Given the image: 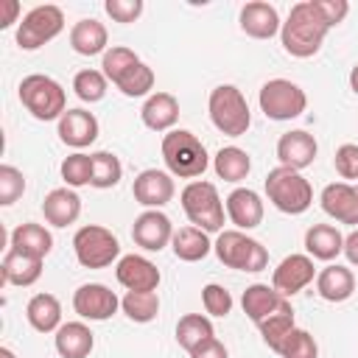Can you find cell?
Listing matches in <instances>:
<instances>
[{"label": "cell", "mask_w": 358, "mask_h": 358, "mask_svg": "<svg viewBox=\"0 0 358 358\" xmlns=\"http://www.w3.org/2000/svg\"><path fill=\"white\" fill-rule=\"evenodd\" d=\"M319 154V143L310 131L305 129H294V131H285L280 140H277V159L280 165L285 168H294V171H305L308 165H313Z\"/></svg>", "instance_id": "9a60e30c"}, {"label": "cell", "mask_w": 358, "mask_h": 358, "mask_svg": "<svg viewBox=\"0 0 358 358\" xmlns=\"http://www.w3.org/2000/svg\"><path fill=\"white\" fill-rule=\"evenodd\" d=\"M294 327H296V322H294V308H291L288 299H285L271 316H266V319L257 324L263 341H266L268 350H274V352H280V347H282L285 338L294 333Z\"/></svg>", "instance_id": "d6a6232c"}, {"label": "cell", "mask_w": 358, "mask_h": 358, "mask_svg": "<svg viewBox=\"0 0 358 358\" xmlns=\"http://www.w3.org/2000/svg\"><path fill=\"white\" fill-rule=\"evenodd\" d=\"M62 31H64V11L59 6H53V3H45V6L31 8L20 20V25H17V45L22 50H36L45 42L56 39Z\"/></svg>", "instance_id": "30bf717a"}, {"label": "cell", "mask_w": 358, "mask_h": 358, "mask_svg": "<svg viewBox=\"0 0 358 358\" xmlns=\"http://www.w3.org/2000/svg\"><path fill=\"white\" fill-rule=\"evenodd\" d=\"M305 252L313 260H336L338 255H344V235L333 227V224H313L305 232Z\"/></svg>", "instance_id": "4316f807"}, {"label": "cell", "mask_w": 358, "mask_h": 358, "mask_svg": "<svg viewBox=\"0 0 358 358\" xmlns=\"http://www.w3.org/2000/svg\"><path fill=\"white\" fill-rule=\"evenodd\" d=\"M70 48L78 53V56H103L109 50V34H106V25L87 17V20H78L73 28H70Z\"/></svg>", "instance_id": "d4e9b609"}, {"label": "cell", "mask_w": 358, "mask_h": 358, "mask_svg": "<svg viewBox=\"0 0 358 358\" xmlns=\"http://www.w3.org/2000/svg\"><path fill=\"white\" fill-rule=\"evenodd\" d=\"M213 252L215 257L227 266V268H235V271H249V274H257L268 266V252L260 241L249 238L246 232L241 229H221L215 243H213Z\"/></svg>", "instance_id": "52a82bcc"}, {"label": "cell", "mask_w": 358, "mask_h": 358, "mask_svg": "<svg viewBox=\"0 0 358 358\" xmlns=\"http://www.w3.org/2000/svg\"><path fill=\"white\" fill-rule=\"evenodd\" d=\"M0 358H17V355H14V350H8V347H0Z\"/></svg>", "instance_id": "816d5d0a"}, {"label": "cell", "mask_w": 358, "mask_h": 358, "mask_svg": "<svg viewBox=\"0 0 358 358\" xmlns=\"http://www.w3.org/2000/svg\"><path fill=\"white\" fill-rule=\"evenodd\" d=\"M171 249H173V255L179 260L196 263V260H204L213 252V243H210V235L204 229H199V227H179L173 232Z\"/></svg>", "instance_id": "4dcf8cb0"}, {"label": "cell", "mask_w": 358, "mask_h": 358, "mask_svg": "<svg viewBox=\"0 0 358 358\" xmlns=\"http://www.w3.org/2000/svg\"><path fill=\"white\" fill-rule=\"evenodd\" d=\"M73 252L84 268H106L120 260V241L101 224H84L73 235Z\"/></svg>", "instance_id": "ba28073f"}, {"label": "cell", "mask_w": 358, "mask_h": 358, "mask_svg": "<svg viewBox=\"0 0 358 358\" xmlns=\"http://www.w3.org/2000/svg\"><path fill=\"white\" fill-rule=\"evenodd\" d=\"M350 90H352V92L358 95V64H355V67L350 70Z\"/></svg>", "instance_id": "f907efd6"}, {"label": "cell", "mask_w": 358, "mask_h": 358, "mask_svg": "<svg viewBox=\"0 0 358 358\" xmlns=\"http://www.w3.org/2000/svg\"><path fill=\"white\" fill-rule=\"evenodd\" d=\"M355 190H358V185H355Z\"/></svg>", "instance_id": "f5cc1de1"}, {"label": "cell", "mask_w": 358, "mask_h": 358, "mask_svg": "<svg viewBox=\"0 0 358 358\" xmlns=\"http://www.w3.org/2000/svg\"><path fill=\"white\" fill-rule=\"evenodd\" d=\"M224 207H227V218L235 224V229H241V232H249V229H255V227H260L263 224V199H260V193L257 190H252V187H235L229 196H227V201H224Z\"/></svg>", "instance_id": "2e32d148"}, {"label": "cell", "mask_w": 358, "mask_h": 358, "mask_svg": "<svg viewBox=\"0 0 358 358\" xmlns=\"http://www.w3.org/2000/svg\"><path fill=\"white\" fill-rule=\"evenodd\" d=\"M106 87H109V78H106L101 70H92V67L78 70L76 78H73V90H76V95H78L84 103H98V101H103Z\"/></svg>", "instance_id": "74e56055"}, {"label": "cell", "mask_w": 358, "mask_h": 358, "mask_svg": "<svg viewBox=\"0 0 358 358\" xmlns=\"http://www.w3.org/2000/svg\"><path fill=\"white\" fill-rule=\"evenodd\" d=\"M115 277L126 291H157L162 274L143 255H123L115 266Z\"/></svg>", "instance_id": "e0dca14e"}, {"label": "cell", "mask_w": 358, "mask_h": 358, "mask_svg": "<svg viewBox=\"0 0 358 358\" xmlns=\"http://www.w3.org/2000/svg\"><path fill=\"white\" fill-rule=\"evenodd\" d=\"M201 305H204V310L210 313V316H229V310H232V294L224 288V285H218V282H207L204 288H201Z\"/></svg>", "instance_id": "7bdbcfd3"}, {"label": "cell", "mask_w": 358, "mask_h": 358, "mask_svg": "<svg viewBox=\"0 0 358 358\" xmlns=\"http://www.w3.org/2000/svg\"><path fill=\"white\" fill-rule=\"evenodd\" d=\"M241 31L252 39H271L280 34L282 22H280V14L271 3H263V0H252L241 8Z\"/></svg>", "instance_id": "ffe728a7"}, {"label": "cell", "mask_w": 358, "mask_h": 358, "mask_svg": "<svg viewBox=\"0 0 358 358\" xmlns=\"http://www.w3.org/2000/svg\"><path fill=\"white\" fill-rule=\"evenodd\" d=\"M319 201H322V210L333 221L358 227V190H355V185H350V182H330L322 190Z\"/></svg>", "instance_id": "d6986e66"}, {"label": "cell", "mask_w": 358, "mask_h": 358, "mask_svg": "<svg viewBox=\"0 0 358 358\" xmlns=\"http://www.w3.org/2000/svg\"><path fill=\"white\" fill-rule=\"evenodd\" d=\"M319 3V8H322V14H324V20L336 28L338 22H344V17L350 14V3L347 0H316Z\"/></svg>", "instance_id": "bcb514c9"}, {"label": "cell", "mask_w": 358, "mask_h": 358, "mask_svg": "<svg viewBox=\"0 0 358 358\" xmlns=\"http://www.w3.org/2000/svg\"><path fill=\"white\" fill-rule=\"evenodd\" d=\"M173 224L162 210H143L131 224V241L145 252H162L173 241Z\"/></svg>", "instance_id": "4fadbf2b"}, {"label": "cell", "mask_w": 358, "mask_h": 358, "mask_svg": "<svg viewBox=\"0 0 358 358\" xmlns=\"http://www.w3.org/2000/svg\"><path fill=\"white\" fill-rule=\"evenodd\" d=\"M190 358H229V352H227V347L218 338H210L207 344H201L199 350H193Z\"/></svg>", "instance_id": "7dc6e473"}, {"label": "cell", "mask_w": 358, "mask_h": 358, "mask_svg": "<svg viewBox=\"0 0 358 358\" xmlns=\"http://www.w3.org/2000/svg\"><path fill=\"white\" fill-rule=\"evenodd\" d=\"M162 162L168 168L171 176L179 179H196L207 171L210 157L204 143L187 131V129H173L168 134H162Z\"/></svg>", "instance_id": "7a4b0ae2"}, {"label": "cell", "mask_w": 358, "mask_h": 358, "mask_svg": "<svg viewBox=\"0 0 358 358\" xmlns=\"http://www.w3.org/2000/svg\"><path fill=\"white\" fill-rule=\"evenodd\" d=\"M213 168H215V176H218V179L238 185V182H243V179L249 176V171H252V157H249L243 148H238V145H224V148L215 151Z\"/></svg>", "instance_id": "1f68e13d"}, {"label": "cell", "mask_w": 358, "mask_h": 358, "mask_svg": "<svg viewBox=\"0 0 358 358\" xmlns=\"http://www.w3.org/2000/svg\"><path fill=\"white\" fill-rule=\"evenodd\" d=\"M316 277V266L310 255H288L280 260V266L271 274V285L288 299L294 294H299L302 288H308Z\"/></svg>", "instance_id": "5bb4252c"}, {"label": "cell", "mask_w": 358, "mask_h": 358, "mask_svg": "<svg viewBox=\"0 0 358 358\" xmlns=\"http://www.w3.org/2000/svg\"><path fill=\"white\" fill-rule=\"evenodd\" d=\"M123 179V165L112 151H95L92 154V187L109 190Z\"/></svg>", "instance_id": "8d00e7d4"}, {"label": "cell", "mask_w": 358, "mask_h": 358, "mask_svg": "<svg viewBox=\"0 0 358 358\" xmlns=\"http://www.w3.org/2000/svg\"><path fill=\"white\" fill-rule=\"evenodd\" d=\"M176 193V185H173V176L168 171H159V168H145L134 176V185H131V196L137 204H143L145 210H162Z\"/></svg>", "instance_id": "7c38bea8"}, {"label": "cell", "mask_w": 358, "mask_h": 358, "mask_svg": "<svg viewBox=\"0 0 358 358\" xmlns=\"http://www.w3.org/2000/svg\"><path fill=\"white\" fill-rule=\"evenodd\" d=\"M316 294L324 302H347L355 294V274L341 263H330L316 274Z\"/></svg>", "instance_id": "cb8c5ba5"}, {"label": "cell", "mask_w": 358, "mask_h": 358, "mask_svg": "<svg viewBox=\"0 0 358 358\" xmlns=\"http://www.w3.org/2000/svg\"><path fill=\"white\" fill-rule=\"evenodd\" d=\"M333 25L324 20L322 8L316 0H302V3H294L291 11H288V20L282 22L280 28V42H282V50L294 59H310L319 53L327 31Z\"/></svg>", "instance_id": "6da1fadb"}, {"label": "cell", "mask_w": 358, "mask_h": 358, "mask_svg": "<svg viewBox=\"0 0 358 358\" xmlns=\"http://www.w3.org/2000/svg\"><path fill=\"white\" fill-rule=\"evenodd\" d=\"M120 310L131 322L148 324L159 313V296H157V291H126V296L120 299Z\"/></svg>", "instance_id": "e575fe53"}, {"label": "cell", "mask_w": 358, "mask_h": 358, "mask_svg": "<svg viewBox=\"0 0 358 358\" xmlns=\"http://www.w3.org/2000/svg\"><path fill=\"white\" fill-rule=\"evenodd\" d=\"M53 347L62 358H87L95 347V333L84 322H64L53 336Z\"/></svg>", "instance_id": "484cf974"}, {"label": "cell", "mask_w": 358, "mask_h": 358, "mask_svg": "<svg viewBox=\"0 0 358 358\" xmlns=\"http://www.w3.org/2000/svg\"><path fill=\"white\" fill-rule=\"evenodd\" d=\"M20 25V3L17 0H0V28Z\"/></svg>", "instance_id": "c3c4849f"}, {"label": "cell", "mask_w": 358, "mask_h": 358, "mask_svg": "<svg viewBox=\"0 0 358 358\" xmlns=\"http://www.w3.org/2000/svg\"><path fill=\"white\" fill-rule=\"evenodd\" d=\"M62 179H64V187H84L92 182V154H84V151H76L70 157L62 159Z\"/></svg>", "instance_id": "f35d334b"}, {"label": "cell", "mask_w": 358, "mask_h": 358, "mask_svg": "<svg viewBox=\"0 0 358 358\" xmlns=\"http://www.w3.org/2000/svg\"><path fill=\"white\" fill-rule=\"evenodd\" d=\"M0 271H3V282L17 285V288H28V285H34L42 277V260L8 249L6 257H3Z\"/></svg>", "instance_id": "f546056e"}, {"label": "cell", "mask_w": 358, "mask_h": 358, "mask_svg": "<svg viewBox=\"0 0 358 358\" xmlns=\"http://www.w3.org/2000/svg\"><path fill=\"white\" fill-rule=\"evenodd\" d=\"M182 210L187 215V221L199 229H204L207 235L210 232H221L224 229V215H227V207L218 196V187L213 182H204V179H193L182 187Z\"/></svg>", "instance_id": "277c9868"}, {"label": "cell", "mask_w": 358, "mask_h": 358, "mask_svg": "<svg viewBox=\"0 0 358 358\" xmlns=\"http://www.w3.org/2000/svg\"><path fill=\"white\" fill-rule=\"evenodd\" d=\"M210 338H215V330H213L210 316H204V313H185L176 322V344L182 350L193 352L201 344H207Z\"/></svg>", "instance_id": "836d02e7"}, {"label": "cell", "mask_w": 358, "mask_h": 358, "mask_svg": "<svg viewBox=\"0 0 358 358\" xmlns=\"http://www.w3.org/2000/svg\"><path fill=\"white\" fill-rule=\"evenodd\" d=\"M25 193V176L14 165H0V204L8 207Z\"/></svg>", "instance_id": "b9f144b4"}, {"label": "cell", "mask_w": 358, "mask_h": 358, "mask_svg": "<svg viewBox=\"0 0 358 358\" xmlns=\"http://www.w3.org/2000/svg\"><path fill=\"white\" fill-rule=\"evenodd\" d=\"M25 319L36 333H56L62 322V302L53 294H34L25 305Z\"/></svg>", "instance_id": "f1b7e54d"}, {"label": "cell", "mask_w": 358, "mask_h": 358, "mask_svg": "<svg viewBox=\"0 0 358 358\" xmlns=\"http://www.w3.org/2000/svg\"><path fill=\"white\" fill-rule=\"evenodd\" d=\"M117 308H120L117 294L103 282H84L73 294V310L90 322H106L117 313Z\"/></svg>", "instance_id": "8fae6325"}, {"label": "cell", "mask_w": 358, "mask_h": 358, "mask_svg": "<svg viewBox=\"0 0 358 358\" xmlns=\"http://www.w3.org/2000/svg\"><path fill=\"white\" fill-rule=\"evenodd\" d=\"M333 165H336V173L341 179H355L358 182V145L355 143H344L336 148V157H333Z\"/></svg>", "instance_id": "ee69618b"}, {"label": "cell", "mask_w": 358, "mask_h": 358, "mask_svg": "<svg viewBox=\"0 0 358 358\" xmlns=\"http://www.w3.org/2000/svg\"><path fill=\"white\" fill-rule=\"evenodd\" d=\"M59 140L76 151L92 145L98 140V117L87 109H67L62 117H59Z\"/></svg>", "instance_id": "ac0fdd59"}, {"label": "cell", "mask_w": 358, "mask_h": 358, "mask_svg": "<svg viewBox=\"0 0 358 358\" xmlns=\"http://www.w3.org/2000/svg\"><path fill=\"white\" fill-rule=\"evenodd\" d=\"M257 103L268 120H294L308 109V95L288 78H271L260 87Z\"/></svg>", "instance_id": "9c48e42d"}, {"label": "cell", "mask_w": 358, "mask_h": 358, "mask_svg": "<svg viewBox=\"0 0 358 358\" xmlns=\"http://www.w3.org/2000/svg\"><path fill=\"white\" fill-rule=\"evenodd\" d=\"M207 112L213 126L227 137H243L252 126L249 103L235 84H218L215 90H210Z\"/></svg>", "instance_id": "5b68a950"}, {"label": "cell", "mask_w": 358, "mask_h": 358, "mask_svg": "<svg viewBox=\"0 0 358 358\" xmlns=\"http://www.w3.org/2000/svg\"><path fill=\"white\" fill-rule=\"evenodd\" d=\"M277 355H282V358H319V344L308 330L294 327V333L285 338V344L280 347Z\"/></svg>", "instance_id": "60d3db41"}, {"label": "cell", "mask_w": 358, "mask_h": 358, "mask_svg": "<svg viewBox=\"0 0 358 358\" xmlns=\"http://www.w3.org/2000/svg\"><path fill=\"white\" fill-rule=\"evenodd\" d=\"M20 103L36 117V120H59L67 112V92L64 87L45 76V73H31L20 81L17 87Z\"/></svg>", "instance_id": "8992f818"}, {"label": "cell", "mask_w": 358, "mask_h": 358, "mask_svg": "<svg viewBox=\"0 0 358 358\" xmlns=\"http://www.w3.org/2000/svg\"><path fill=\"white\" fill-rule=\"evenodd\" d=\"M143 0H106L103 11L115 20V22H134L143 14Z\"/></svg>", "instance_id": "f6af8a7d"}, {"label": "cell", "mask_w": 358, "mask_h": 358, "mask_svg": "<svg viewBox=\"0 0 358 358\" xmlns=\"http://www.w3.org/2000/svg\"><path fill=\"white\" fill-rule=\"evenodd\" d=\"M154 70L140 59L137 64H131L117 81H115V87L126 95V98H143V95H151V90H154Z\"/></svg>", "instance_id": "d590c367"}, {"label": "cell", "mask_w": 358, "mask_h": 358, "mask_svg": "<svg viewBox=\"0 0 358 358\" xmlns=\"http://www.w3.org/2000/svg\"><path fill=\"white\" fill-rule=\"evenodd\" d=\"M8 249H14L20 255H28V257H36V260H45L50 255V249H53V235L42 224L25 221V224H20V227L11 229Z\"/></svg>", "instance_id": "603a6c76"}, {"label": "cell", "mask_w": 358, "mask_h": 358, "mask_svg": "<svg viewBox=\"0 0 358 358\" xmlns=\"http://www.w3.org/2000/svg\"><path fill=\"white\" fill-rule=\"evenodd\" d=\"M140 56L131 50V48H123V45H109V50L101 56V73L115 84L131 64H137Z\"/></svg>", "instance_id": "ab89813d"}, {"label": "cell", "mask_w": 358, "mask_h": 358, "mask_svg": "<svg viewBox=\"0 0 358 358\" xmlns=\"http://www.w3.org/2000/svg\"><path fill=\"white\" fill-rule=\"evenodd\" d=\"M266 196L268 201L285 213V215H302L310 204H313V187L310 182L302 176V171H294V168H285V165H277L266 173Z\"/></svg>", "instance_id": "3957f363"}, {"label": "cell", "mask_w": 358, "mask_h": 358, "mask_svg": "<svg viewBox=\"0 0 358 358\" xmlns=\"http://www.w3.org/2000/svg\"><path fill=\"white\" fill-rule=\"evenodd\" d=\"M282 302H285V296L274 285H266V282H252L241 296V308L255 324H260L266 316H271Z\"/></svg>", "instance_id": "83f0119b"}, {"label": "cell", "mask_w": 358, "mask_h": 358, "mask_svg": "<svg viewBox=\"0 0 358 358\" xmlns=\"http://www.w3.org/2000/svg\"><path fill=\"white\" fill-rule=\"evenodd\" d=\"M42 215L50 227H70L81 215V196L73 187H53L42 201Z\"/></svg>", "instance_id": "7402d4cb"}, {"label": "cell", "mask_w": 358, "mask_h": 358, "mask_svg": "<svg viewBox=\"0 0 358 358\" xmlns=\"http://www.w3.org/2000/svg\"><path fill=\"white\" fill-rule=\"evenodd\" d=\"M143 126L151 131H173L176 120H179V101L171 92H151L140 109Z\"/></svg>", "instance_id": "44dd1931"}, {"label": "cell", "mask_w": 358, "mask_h": 358, "mask_svg": "<svg viewBox=\"0 0 358 358\" xmlns=\"http://www.w3.org/2000/svg\"><path fill=\"white\" fill-rule=\"evenodd\" d=\"M344 257L350 260V266H358V227L344 235Z\"/></svg>", "instance_id": "681fc988"}]
</instances>
